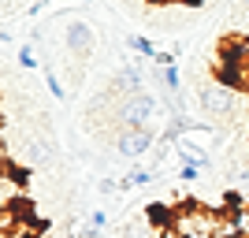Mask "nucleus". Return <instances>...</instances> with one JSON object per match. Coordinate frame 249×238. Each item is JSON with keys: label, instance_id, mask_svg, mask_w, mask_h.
I'll return each instance as SVG.
<instances>
[{"label": "nucleus", "instance_id": "obj_11", "mask_svg": "<svg viewBox=\"0 0 249 238\" xmlns=\"http://www.w3.org/2000/svg\"><path fill=\"white\" fill-rule=\"evenodd\" d=\"M89 223H93L97 231H104L108 227V212H104V208H93V212H89Z\"/></svg>", "mask_w": 249, "mask_h": 238}, {"label": "nucleus", "instance_id": "obj_10", "mask_svg": "<svg viewBox=\"0 0 249 238\" xmlns=\"http://www.w3.org/2000/svg\"><path fill=\"white\" fill-rule=\"evenodd\" d=\"M97 190H101V194H115V190H123V183L112 179V175H104V179H97Z\"/></svg>", "mask_w": 249, "mask_h": 238}, {"label": "nucleus", "instance_id": "obj_6", "mask_svg": "<svg viewBox=\"0 0 249 238\" xmlns=\"http://www.w3.org/2000/svg\"><path fill=\"white\" fill-rule=\"evenodd\" d=\"M41 74H45V86H49V93L56 97V101H67V90H63L60 74L52 71V63H45V67H41Z\"/></svg>", "mask_w": 249, "mask_h": 238}, {"label": "nucleus", "instance_id": "obj_1", "mask_svg": "<svg viewBox=\"0 0 249 238\" xmlns=\"http://www.w3.org/2000/svg\"><path fill=\"white\" fill-rule=\"evenodd\" d=\"M197 104H201V112L212 115V119H227L234 112V90L223 82H208V86H201Z\"/></svg>", "mask_w": 249, "mask_h": 238}, {"label": "nucleus", "instance_id": "obj_14", "mask_svg": "<svg viewBox=\"0 0 249 238\" xmlns=\"http://www.w3.org/2000/svg\"><path fill=\"white\" fill-rule=\"evenodd\" d=\"M45 238H56V235H45Z\"/></svg>", "mask_w": 249, "mask_h": 238}, {"label": "nucleus", "instance_id": "obj_5", "mask_svg": "<svg viewBox=\"0 0 249 238\" xmlns=\"http://www.w3.org/2000/svg\"><path fill=\"white\" fill-rule=\"evenodd\" d=\"M126 49H130V52H138L142 60H153L156 52H160V49H156V45L145 37V34H126Z\"/></svg>", "mask_w": 249, "mask_h": 238}, {"label": "nucleus", "instance_id": "obj_12", "mask_svg": "<svg viewBox=\"0 0 249 238\" xmlns=\"http://www.w3.org/2000/svg\"><path fill=\"white\" fill-rule=\"evenodd\" d=\"M149 4H164V8H167V4H178V0H149Z\"/></svg>", "mask_w": 249, "mask_h": 238}, {"label": "nucleus", "instance_id": "obj_13", "mask_svg": "<svg viewBox=\"0 0 249 238\" xmlns=\"http://www.w3.org/2000/svg\"><path fill=\"white\" fill-rule=\"evenodd\" d=\"M242 4H246V8H249V0H242Z\"/></svg>", "mask_w": 249, "mask_h": 238}, {"label": "nucleus", "instance_id": "obj_8", "mask_svg": "<svg viewBox=\"0 0 249 238\" xmlns=\"http://www.w3.org/2000/svg\"><path fill=\"white\" fill-rule=\"evenodd\" d=\"M19 67H22V71H34V67H37V60H34V45H22V49H19Z\"/></svg>", "mask_w": 249, "mask_h": 238}, {"label": "nucleus", "instance_id": "obj_9", "mask_svg": "<svg viewBox=\"0 0 249 238\" xmlns=\"http://www.w3.org/2000/svg\"><path fill=\"white\" fill-rule=\"evenodd\" d=\"M234 223H238V235L249 238V205H242L238 212H234Z\"/></svg>", "mask_w": 249, "mask_h": 238}, {"label": "nucleus", "instance_id": "obj_4", "mask_svg": "<svg viewBox=\"0 0 249 238\" xmlns=\"http://www.w3.org/2000/svg\"><path fill=\"white\" fill-rule=\"evenodd\" d=\"M119 183H123V190H145V186L156 183V171H153V167H130Z\"/></svg>", "mask_w": 249, "mask_h": 238}, {"label": "nucleus", "instance_id": "obj_2", "mask_svg": "<svg viewBox=\"0 0 249 238\" xmlns=\"http://www.w3.org/2000/svg\"><path fill=\"white\" fill-rule=\"evenodd\" d=\"M63 45L74 52V56H93V49H97V34H93V26L86 19H67V26H63Z\"/></svg>", "mask_w": 249, "mask_h": 238}, {"label": "nucleus", "instance_id": "obj_3", "mask_svg": "<svg viewBox=\"0 0 249 238\" xmlns=\"http://www.w3.org/2000/svg\"><path fill=\"white\" fill-rule=\"evenodd\" d=\"M156 142H160V138H156L153 130H119V138H115V153L123 156V160H142Z\"/></svg>", "mask_w": 249, "mask_h": 238}, {"label": "nucleus", "instance_id": "obj_7", "mask_svg": "<svg viewBox=\"0 0 249 238\" xmlns=\"http://www.w3.org/2000/svg\"><path fill=\"white\" fill-rule=\"evenodd\" d=\"M201 175H205V167H201V164H182V167H178V183H186V186H197Z\"/></svg>", "mask_w": 249, "mask_h": 238}]
</instances>
